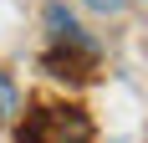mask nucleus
Returning a JSON list of instances; mask_svg holds the SVG:
<instances>
[{"mask_svg": "<svg viewBox=\"0 0 148 143\" xmlns=\"http://www.w3.org/2000/svg\"><path fill=\"white\" fill-rule=\"evenodd\" d=\"M41 21H46V72L61 77V82H87L97 72V61H102L97 36H87V26L61 0H46Z\"/></svg>", "mask_w": 148, "mask_h": 143, "instance_id": "nucleus-1", "label": "nucleus"}, {"mask_svg": "<svg viewBox=\"0 0 148 143\" xmlns=\"http://www.w3.org/2000/svg\"><path fill=\"white\" fill-rule=\"evenodd\" d=\"M15 143H97V128L77 102H41L15 123Z\"/></svg>", "mask_w": 148, "mask_h": 143, "instance_id": "nucleus-2", "label": "nucleus"}, {"mask_svg": "<svg viewBox=\"0 0 148 143\" xmlns=\"http://www.w3.org/2000/svg\"><path fill=\"white\" fill-rule=\"evenodd\" d=\"M21 113H26V97H21L15 77L0 67V128H15V123H21Z\"/></svg>", "mask_w": 148, "mask_h": 143, "instance_id": "nucleus-3", "label": "nucleus"}, {"mask_svg": "<svg viewBox=\"0 0 148 143\" xmlns=\"http://www.w3.org/2000/svg\"><path fill=\"white\" fill-rule=\"evenodd\" d=\"M82 5H87V10H102V15H118L128 0H82Z\"/></svg>", "mask_w": 148, "mask_h": 143, "instance_id": "nucleus-4", "label": "nucleus"}]
</instances>
